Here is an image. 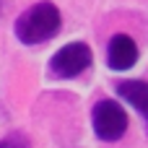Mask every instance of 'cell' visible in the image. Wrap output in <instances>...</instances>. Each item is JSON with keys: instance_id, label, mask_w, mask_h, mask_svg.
Masks as SVG:
<instances>
[{"instance_id": "6da1fadb", "label": "cell", "mask_w": 148, "mask_h": 148, "mask_svg": "<svg viewBox=\"0 0 148 148\" xmlns=\"http://www.w3.org/2000/svg\"><path fill=\"white\" fill-rule=\"evenodd\" d=\"M62 26V16L52 3H36L16 18V36L21 44H42L52 39Z\"/></svg>"}, {"instance_id": "7a4b0ae2", "label": "cell", "mask_w": 148, "mask_h": 148, "mask_svg": "<svg viewBox=\"0 0 148 148\" xmlns=\"http://www.w3.org/2000/svg\"><path fill=\"white\" fill-rule=\"evenodd\" d=\"M91 47L83 42H70L65 47H60L55 52V57L49 60V73L55 78H75L81 75L88 65H91Z\"/></svg>"}, {"instance_id": "3957f363", "label": "cell", "mask_w": 148, "mask_h": 148, "mask_svg": "<svg viewBox=\"0 0 148 148\" xmlns=\"http://www.w3.org/2000/svg\"><path fill=\"white\" fill-rule=\"evenodd\" d=\"M94 130L101 140H120L127 130V114L114 99H101L94 107Z\"/></svg>"}, {"instance_id": "277c9868", "label": "cell", "mask_w": 148, "mask_h": 148, "mask_svg": "<svg viewBox=\"0 0 148 148\" xmlns=\"http://www.w3.org/2000/svg\"><path fill=\"white\" fill-rule=\"evenodd\" d=\"M107 62H109L112 70H130L138 62V44L127 34L112 36L109 49H107Z\"/></svg>"}, {"instance_id": "5b68a950", "label": "cell", "mask_w": 148, "mask_h": 148, "mask_svg": "<svg viewBox=\"0 0 148 148\" xmlns=\"http://www.w3.org/2000/svg\"><path fill=\"white\" fill-rule=\"evenodd\" d=\"M117 94L130 101L138 112H148V83L146 81H120Z\"/></svg>"}, {"instance_id": "8992f818", "label": "cell", "mask_w": 148, "mask_h": 148, "mask_svg": "<svg viewBox=\"0 0 148 148\" xmlns=\"http://www.w3.org/2000/svg\"><path fill=\"white\" fill-rule=\"evenodd\" d=\"M0 148H29V140H26L21 133H13V135H8L5 140H0Z\"/></svg>"}, {"instance_id": "52a82bcc", "label": "cell", "mask_w": 148, "mask_h": 148, "mask_svg": "<svg viewBox=\"0 0 148 148\" xmlns=\"http://www.w3.org/2000/svg\"><path fill=\"white\" fill-rule=\"evenodd\" d=\"M3 5H5V0H0V16H3Z\"/></svg>"}, {"instance_id": "ba28073f", "label": "cell", "mask_w": 148, "mask_h": 148, "mask_svg": "<svg viewBox=\"0 0 148 148\" xmlns=\"http://www.w3.org/2000/svg\"><path fill=\"white\" fill-rule=\"evenodd\" d=\"M143 114H146V122H148V112H143Z\"/></svg>"}]
</instances>
